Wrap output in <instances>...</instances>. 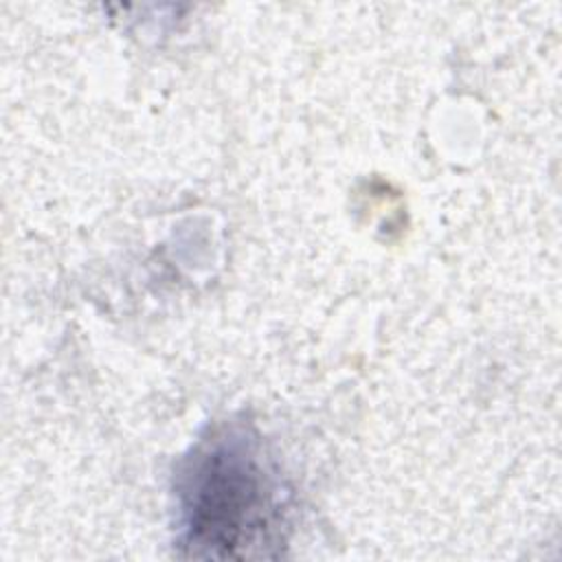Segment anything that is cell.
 Masks as SVG:
<instances>
[{
	"label": "cell",
	"mask_w": 562,
	"mask_h": 562,
	"mask_svg": "<svg viewBox=\"0 0 562 562\" xmlns=\"http://www.w3.org/2000/svg\"><path fill=\"white\" fill-rule=\"evenodd\" d=\"M184 542L193 555L241 558L270 544L277 487L244 437H217L202 448L182 481Z\"/></svg>",
	"instance_id": "6da1fadb"
}]
</instances>
